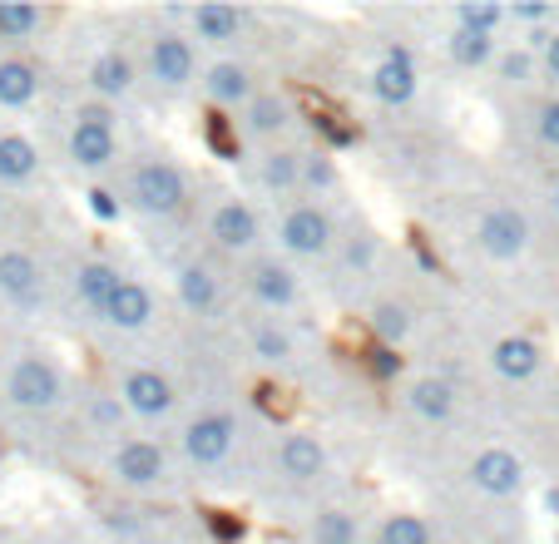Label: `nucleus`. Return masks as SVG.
Listing matches in <instances>:
<instances>
[{"instance_id":"nucleus-23","label":"nucleus","mask_w":559,"mask_h":544,"mask_svg":"<svg viewBox=\"0 0 559 544\" xmlns=\"http://www.w3.org/2000/svg\"><path fill=\"white\" fill-rule=\"evenodd\" d=\"M40 174V149L25 134H0V189L5 184H31Z\"/></svg>"},{"instance_id":"nucleus-24","label":"nucleus","mask_w":559,"mask_h":544,"mask_svg":"<svg viewBox=\"0 0 559 544\" xmlns=\"http://www.w3.org/2000/svg\"><path fill=\"white\" fill-rule=\"evenodd\" d=\"M179 303L189 307V312H199V317L218 312L223 287H218V277H213L203 262H189V268H179Z\"/></svg>"},{"instance_id":"nucleus-5","label":"nucleus","mask_w":559,"mask_h":544,"mask_svg":"<svg viewBox=\"0 0 559 544\" xmlns=\"http://www.w3.org/2000/svg\"><path fill=\"white\" fill-rule=\"evenodd\" d=\"M109 475L119 485H129V490H154L169 475V456L158 450V440H144V436L119 440L115 456H109Z\"/></svg>"},{"instance_id":"nucleus-12","label":"nucleus","mask_w":559,"mask_h":544,"mask_svg":"<svg viewBox=\"0 0 559 544\" xmlns=\"http://www.w3.org/2000/svg\"><path fill=\"white\" fill-rule=\"evenodd\" d=\"M371 95H377V105L386 109H402L416 99V60L412 50H386L377 60V70H371Z\"/></svg>"},{"instance_id":"nucleus-4","label":"nucleus","mask_w":559,"mask_h":544,"mask_svg":"<svg viewBox=\"0 0 559 544\" xmlns=\"http://www.w3.org/2000/svg\"><path fill=\"white\" fill-rule=\"evenodd\" d=\"M277 243H283L293 258H322V252H332V243H337V228H332L328 209L297 203V209H287L283 223H277Z\"/></svg>"},{"instance_id":"nucleus-13","label":"nucleus","mask_w":559,"mask_h":544,"mask_svg":"<svg viewBox=\"0 0 559 544\" xmlns=\"http://www.w3.org/2000/svg\"><path fill=\"white\" fill-rule=\"evenodd\" d=\"M45 293V272L25 248H0V297L15 307H35Z\"/></svg>"},{"instance_id":"nucleus-20","label":"nucleus","mask_w":559,"mask_h":544,"mask_svg":"<svg viewBox=\"0 0 559 544\" xmlns=\"http://www.w3.org/2000/svg\"><path fill=\"white\" fill-rule=\"evenodd\" d=\"M40 95V64L25 60V55H11L0 60V109H25Z\"/></svg>"},{"instance_id":"nucleus-29","label":"nucleus","mask_w":559,"mask_h":544,"mask_svg":"<svg viewBox=\"0 0 559 544\" xmlns=\"http://www.w3.org/2000/svg\"><path fill=\"white\" fill-rule=\"evenodd\" d=\"M45 25L40 5H25V0H0V40H31Z\"/></svg>"},{"instance_id":"nucleus-36","label":"nucleus","mask_w":559,"mask_h":544,"mask_svg":"<svg viewBox=\"0 0 559 544\" xmlns=\"http://www.w3.org/2000/svg\"><path fill=\"white\" fill-rule=\"evenodd\" d=\"M535 50H510V55H500V80H510V84H530V74H535Z\"/></svg>"},{"instance_id":"nucleus-10","label":"nucleus","mask_w":559,"mask_h":544,"mask_svg":"<svg viewBox=\"0 0 559 544\" xmlns=\"http://www.w3.org/2000/svg\"><path fill=\"white\" fill-rule=\"evenodd\" d=\"M465 475H471V485H475L480 495H490V500L520 495V485H525V465H520V456H515V450H506V446L480 450Z\"/></svg>"},{"instance_id":"nucleus-33","label":"nucleus","mask_w":559,"mask_h":544,"mask_svg":"<svg viewBox=\"0 0 559 544\" xmlns=\"http://www.w3.org/2000/svg\"><path fill=\"white\" fill-rule=\"evenodd\" d=\"M451 60L465 70H480V64L496 60V35H475V31H455L451 35Z\"/></svg>"},{"instance_id":"nucleus-25","label":"nucleus","mask_w":559,"mask_h":544,"mask_svg":"<svg viewBox=\"0 0 559 544\" xmlns=\"http://www.w3.org/2000/svg\"><path fill=\"white\" fill-rule=\"evenodd\" d=\"M243 125H248V134H258V139H273V134H283L287 125H293V109H287V99L283 95H273V90H258V99L243 109Z\"/></svg>"},{"instance_id":"nucleus-45","label":"nucleus","mask_w":559,"mask_h":544,"mask_svg":"<svg viewBox=\"0 0 559 544\" xmlns=\"http://www.w3.org/2000/svg\"><path fill=\"white\" fill-rule=\"evenodd\" d=\"M549 203H555V213H559V178H555V189H549Z\"/></svg>"},{"instance_id":"nucleus-16","label":"nucleus","mask_w":559,"mask_h":544,"mask_svg":"<svg viewBox=\"0 0 559 544\" xmlns=\"http://www.w3.org/2000/svg\"><path fill=\"white\" fill-rule=\"evenodd\" d=\"M105 322L115 327V332H144V327L154 322V293H148L144 283H134V277H124L119 293L109 297V307H105Z\"/></svg>"},{"instance_id":"nucleus-30","label":"nucleus","mask_w":559,"mask_h":544,"mask_svg":"<svg viewBox=\"0 0 559 544\" xmlns=\"http://www.w3.org/2000/svg\"><path fill=\"white\" fill-rule=\"evenodd\" d=\"M371 332H377L381 346H402L412 336V307L406 303H381L371 312Z\"/></svg>"},{"instance_id":"nucleus-44","label":"nucleus","mask_w":559,"mask_h":544,"mask_svg":"<svg viewBox=\"0 0 559 544\" xmlns=\"http://www.w3.org/2000/svg\"><path fill=\"white\" fill-rule=\"evenodd\" d=\"M545 500H549V510H555V515H559V490H549V495H545Z\"/></svg>"},{"instance_id":"nucleus-22","label":"nucleus","mask_w":559,"mask_h":544,"mask_svg":"<svg viewBox=\"0 0 559 544\" xmlns=\"http://www.w3.org/2000/svg\"><path fill=\"white\" fill-rule=\"evenodd\" d=\"M490 362H496V371L506 381H530L539 371V362H545V356H539V342L535 336H500L496 342V352H490Z\"/></svg>"},{"instance_id":"nucleus-46","label":"nucleus","mask_w":559,"mask_h":544,"mask_svg":"<svg viewBox=\"0 0 559 544\" xmlns=\"http://www.w3.org/2000/svg\"><path fill=\"white\" fill-rule=\"evenodd\" d=\"M0 213H5V189H0Z\"/></svg>"},{"instance_id":"nucleus-32","label":"nucleus","mask_w":559,"mask_h":544,"mask_svg":"<svg viewBox=\"0 0 559 544\" xmlns=\"http://www.w3.org/2000/svg\"><path fill=\"white\" fill-rule=\"evenodd\" d=\"M312 544H357V524L347 510L328 505V510L312 515Z\"/></svg>"},{"instance_id":"nucleus-37","label":"nucleus","mask_w":559,"mask_h":544,"mask_svg":"<svg viewBox=\"0 0 559 544\" xmlns=\"http://www.w3.org/2000/svg\"><path fill=\"white\" fill-rule=\"evenodd\" d=\"M367 367H371V377L391 381L396 371H402V356H396V346H377V352L367 356Z\"/></svg>"},{"instance_id":"nucleus-39","label":"nucleus","mask_w":559,"mask_h":544,"mask_svg":"<svg viewBox=\"0 0 559 544\" xmlns=\"http://www.w3.org/2000/svg\"><path fill=\"white\" fill-rule=\"evenodd\" d=\"M124 401L119 397H95V421L99 426H109V430H119V421H124Z\"/></svg>"},{"instance_id":"nucleus-9","label":"nucleus","mask_w":559,"mask_h":544,"mask_svg":"<svg viewBox=\"0 0 559 544\" xmlns=\"http://www.w3.org/2000/svg\"><path fill=\"white\" fill-rule=\"evenodd\" d=\"M233 446H238V421L228 411H209V416L189 421V430H183V456L193 465H223Z\"/></svg>"},{"instance_id":"nucleus-7","label":"nucleus","mask_w":559,"mask_h":544,"mask_svg":"<svg viewBox=\"0 0 559 544\" xmlns=\"http://www.w3.org/2000/svg\"><path fill=\"white\" fill-rule=\"evenodd\" d=\"M148 74L164 90H189L193 74H199V55H193V40L179 31H158L148 40Z\"/></svg>"},{"instance_id":"nucleus-18","label":"nucleus","mask_w":559,"mask_h":544,"mask_svg":"<svg viewBox=\"0 0 559 544\" xmlns=\"http://www.w3.org/2000/svg\"><path fill=\"white\" fill-rule=\"evenodd\" d=\"M119 283H124V272H119L115 262H105V258H90V262L74 268V297H80L90 312H99V317H105L109 297L119 293Z\"/></svg>"},{"instance_id":"nucleus-1","label":"nucleus","mask_w":559,"mask_h":544,"mask_svg":"<svg viewBox=\"0 0 559 544\" xmlns=\"http://www.w3.org/2000/svg\"><path fill=\"white\" fill-rule=\"evenodd\" d=\"M129 199H134V209L148 213V218H169V213H179L183 203H189V178H183V168L169 164V158H144V164H134V174H129Z\"/></svg>"},{"instance_id":"nucleus-27","label":"nucleus","mask_w":559,"mask_h":544,"mask_svg":"<svg viewBox=\"0 0 559 544\" xmlns=\"http://www.w3.org/2000/svg\"><path fill=\"white\" fill-rule=\"evenodd\" d=\"M506 21H510V5H496V0H461L455 5V31L496 35Z\"/></svg>"},{"instance_id":"nucleus-21","label":"nucleus","mask_w":559,"mask_h":544,"mask_svg":"<svg viewBox=\"0 0 559 544\" xmlns=\"http://www.w3.org/2000/svg\"><path fill=\"white\" fill-rule=\"evenodd\" d=\"M90 90H95L99 99H129L134 95V60L119 50L95 55V64H90Z\"/></svg>"},{"instance_id":"nucleus-26","label":"nucleus","mask_w":559,"mask_h":544,"mask_svg":"<svg viewBox=\"0 0 559 544\" xmlns=\"http://www.w3.org/2000/svg\"><path fill=\"white\" fill-rule=\"evenodd\" d=\"M412 411L416 416H426V421H445L455 411V387L451 381H441V377H421L412 387Z\"/></svg>"},{"instance_id":"nucleus-28","label":"nucleus","mask_w":559,"mask_h":544,"mask_svg":"<svg viewBox=\"0 0 559 544\" xmlns=\"http://www.w3.org/2000/svg\"><path fill=\"white\" fill-rule=\"evenodd\" d=\"M263 189H273V193L302 189V154H293V149L263 154Z\"/></svg>"},{"instance_id":"nucleus-8","label":"nucleus","mask_w":559,"mask_h":544,"mask_svg":"<svg viewBox=\"0 0 559 544\" xmlns=\"http://www.w3.org/2000/svg\"><path fill=\"white\" fill-rule=\"evenodd\" d=\"M119 401H124L129 416H139V421H164L179 397H174V381L164 377V371L134 367V371H124V381H119Z\"/></svg>"},{"instance_id":"nucleus-43","label":"nucleus","mask_w":559,"mask_h":544,"mask_svg":"<svg viewBox=\"0 0 559 544\" xmlns=\"http://www.w3.org/2000/svg\"><path fill=\"white\" fill-rule=\"evenodd\" d=\"M371 258H377V243H371V238H352L347 243V262H352V268H367Z\"/></svg>"},{"instance_id":"nucleus-17","label":"nucleus","mask_w":559,"mask_h":544,"mask_svg":"<svg viewBox=\"0 0 559 544\" xmlns=\"http://www.w3.org/2000/svg\"><path fill=\"white\" fill-rule=\"evenodd\" d=\"M248 293H253L263 307H273V312H287V307L297 303V293H302V287H297V272L287 268V262L267 258V262H258V268H253Z\"/></svg>"},{"instance_id":"nucleus-6","label":"nucleus","mask_w":559,"mask_h":544,"mask_svg":"<svg viewBox=\"0 0 559 544\" xmlns=\"http://www.w3.org/2000/svg\"><path fill=\"white\" fill-rule=\"evenodd\" d=\"M475 243H480V252L496 262H515L525 258L530 248V218L520 209H486L480 213V223H475Z\"/></svg>"},{"instance_id":"nucleus-19","label":"nucleus","mask_w":559,"mask_h":544,"mask_svg":"<svg viewBox=\"0 0 559 544\" xmlns=\"http://www.w3.org/2000/svg\"><path fill=\"white\" fill-rule=\"evenodd\" d=\"M243 21L248 15L238 11V5H223V0H209V5L189 11V25L203 45H233L238 35H243Z\"/></svg>"},{"instance_id":"nucleus-38","label":"nucleus","mask_w":559,"mask_h":544,"mask_svg":"<svg viewBox=\"0 0 559 544\" xmlns=\"http://www.w3.org/2000/svg\"><path fill=\"white\" fill-rule=\"evenodd\" d=\"M535 129H539V139H545L549 149H559V99H545V105H539Z\"/></svg>"},{"instance_id":"nucleus-2","label":"nucleus","mask_w":559,"mask_h":544,"mask_svg":"<svg viewBox=\"0 0 559 544\" xmlns=\"http://www.w3.org/2000/svg\"><path fill=\"white\" fill-rule=\"evenodd\" d=\"M5 397H11L15 411L40 416V411H55L64 401V377L50 356H21L11 377H5Z\"/></svg>"},{"instance_id":"nucleus-34","label":"nucleus","mask_w":559,"mask_h":544,"mask_svg":"<svg viewBox=\"0 0 559 544\" xmlns=\"http://www.w3.org/2000/svg\"><path fill=\"white\" fill-rule=\"evenodd\" d=\"M253 352L263 356V362H287V356H293V336L277 332V327H258V332H253Z\"/></svg>"},{"instance_id":"nucleus-31","label":"nucleus","mask_w":559,"mask_h":544,"mask_svg":"<svg viewBox=\"0 0 559 544\" xmlns=\"http://www.w3.org/2000/svg\"><path fill=\"white\" fill-rule=\"evenodd\" d=\"M377 540L381 544H431V524H426L421 515H412V510H396V515L381 520Z\"/></svg>"},{"instance_id":"nucleus-40","label":"nucleus","mask_w":559,"mask_h":544,"mask_svg":"<svg viewBox=\"0 0 559 544\" xmlns=\"http://www.w3.org/2000/svg\"><path fill=\"white\" fill-rule=\"evenodd\" d=\"M90 213H95L99 223H115L119 218V199L109 189H90Z\"/></svg>"},{"instance_id":"nucleus-41","label":"nucleus","mask_w":559,"mask_h":544,"mask_svg":"<svg viewBox=\"0 0 559 544\" xmlns=\"http://www.w3.org/2000/svg\"><path fill=\"white\" fill-rule=\"evenodd\" d=\"M535 40H539V64H545V74L549 80H559V31L535 35Z\"/></svg>"},{"instance_id":"nucleus-42","label":"nucleus","mask_w":559,"mask_h":544,"mask_svg":"<svg viewBox=\"0 0 559 544\" xmlns=\"http://www.w3.org/2000/svg\"><path fill=\"white\" fill-rule=\"evenodd\" d=\"M510 21H520V25H549V21H555V5H510Z\"/></svg>"},{"instance_id":"nucleus-14","label":"nucleus","mask_w":559,"mask_h":544,"mask_svg":"<svg viewBox=\"0 0 559 544\" xmlns=\"http://www.w3.org/2000/svg\"><path fill=\"white\" fill-rule=\"evenodd\" d=\"M203 90L218 109H248L258 99V84H253V70L243 60H213L209 74H203Z\"/></svg>"},{"instance_id":"nucleus-15","label":"nucleus","mask_w":559,"mask_h":544,"mask_svg":"<svg viewBox=\"0 0 559 544\" xmlns=\"http://www.w3.org/2000/svg\"><path fill=\"white\" fill-rule=\"evenodd\" d=\"M277 471L297 485L317 481V475L328 471V446H322L312 430H293V436H283V446H277Z\"/></svg>"},{"instance_id":"nucleus-11","label":"nucleus","mask_w":559,"mask_h":544,"mask_svg":"<svg viewBox=\"0 0 559 544\" xmlns=\"http://www.w3.org/2000/svg\"><path fill=\"white\" fill-rule=\"evenodd\" d=\"M209 233L223 252H248V248H258V238H263V223H258V213L248 209L243 199H223L209 218Z\"/></svg>"},{"instance_id":"nucleus-35","label":"nucleus","mask_w":559,"mask_h":544,"mask_svg":"<svg viewBox=\"0 0 559 544\" xmlns=\"http://www.w3.org/2000/svg\"><path fill=\"white\" fill-rule=\"evenodd\" d=\"M302 184L307 189H332L337 184V168L328 154H302Z\"/></svg>"},{"instance_id":"nucleus-3","label":"nucleus","mask_w":559,"mask_h":544,"mask_svg":"<svg viewBox=\"0 0 559 544\" xmlns=\"http://www.w3.org/2000/svg\"><path fill=\"white\" fill-rule=\"evenodd\" d=\"M115 158H119L115 119L105 109H80L70 125V164L80 174H105V168H115Z\"/></svg>"}]
</instances>
